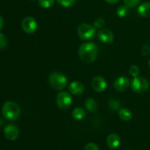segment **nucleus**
<instances>
[{"label":"nucleus","instance_id":"2eb2a0df","mask_svg":"<svg viewBox=\"0 0 150 150\" xmlns=\"http://www.w3.org/2000/svg\"><path fill=\"white\" fill-rule=\"evenodd\" d=\"M118 114L120 119L125 122L130 121V120H132V117H133V114L127 108H120L119 110Z\"/></svg>","mask_w":150,"mask_h":150},{"label":"nucleus","instance_id":"1a4fd4ad","mask_svg":"<svg viewBox=\"0 0 150 150\" xmlns=\"http://www.w3.org/2000/svg\"><path fill=\"white\" fill-rule=\"evenodd\" d=\"M4 134L6 139L10 141H15L18 138L19 130L14 125H7L4 129Z\"/></svg>","mask_w":150,"mask_h":150},{"label":"nucleus","instance_id":"a211bd4d","mask_svg":"<svg viewBox=\"0 0 150 150\" xmlns=\"http://www.w3.org/2000/svg\"><path fill=\"white\" fill-rule=\"evenodd\" d=\"M129 10L127 5H121L117 8V14L120 18H125L128 15Z\"/></svg>","mask_w":150,"mask_h":150},{"label":"nucleus","instance_id":"423d86ee","mask_svg":"<svg viewBox=\"0 0 150 150\" xmlns=\"http://www.w3.org/2000/svg\"><path fill=\"white\" fill-rule=\"evenodd\" d=\"M73 99L68 92H60L57 95V104L61 109H67L71 105Z\"/></svg>","mask_w":150,"mask_h":150},{"label":"nucleus","instance_id":"4468645a","mask_svg":"<svg viewBox=\"0 0 150 150\" xmlns=\"http://www.w3.org/2000/svg\"><path fill=\"white\" fill-rule=\"evenodd\" d=\"M138 13L143 18L150 17V2H144L138 8Z\"/></svg>","mask_w":150,"mask_h":150},{"label":"nucleus","instance_id":"7ed1b4c3","mask_svg":"<svg viewBox=\"0 0 150 150\" xmlns=\"http://www.w3.org/2000/svg\"><path fill=\"white\" fill-rule=\"evenodd\" d=\"M48 82L53 89L56 90H62L67 86V79L62 73L54 72L49 76Z\"/></svg>","mask_w":150,"mask_h":150},{"label":"nucleus","instance_id":"6e6552de","mask_svg":"<svg viewBox=\"0 0 150 150\" xmlns=\"http://www.w3.org/2000/svg\"><path fill=\"white\" fill-rule=\"evenodd\" d=\"M92 87L95 92H103L107 88V82L104 78L101 76H96L92 81Z\"/></svg>","mask_w":150,"mask_h":150},{"label":"nucleus","instance_id":"c756f323","mask_svg":"<svg viewBox=\"0 0 150 150\" xmlns=\"http://www.w3.org/2000/svg\"><path fill=\"white\" fill-rule=\"evenodd\" d=\"M148 64H149V67H150V59H149V62H148Z\"/></svg>","mask_w":150,"mask_h":150},{"label":"nucleus","instance_id":"a878e982","mask_svg":"<svg viewBox=\"0 0 150 150\" xmlns=\"http://www.w3.org/2000/svg\"><path fill=\"white\" fill-rule=\"evenodd\" d=\"M150 53V45L148 43L144 44L142 48V54L143 56H147Z\"/></svg>","mask_w":150,"mask_h":150},{"label":"nucleus","instance_id":"c85d7f7f","mask_svg":"<svg viewBox=\"0 0 150 150\" xmlns=\"http://www.w3.org/2000/svg\"><path fill=\"white\" fill-rule=\"evenodd\" d=\"M3 26H4V19H3V18L0 16V30L2 29Z\"/></svg>","mask_w":150,"mask_h":150},{"label":"nucleus","instance_id":"f8f14e48","mask_svg":"<svg viewBox=\"0 0 150 150\" xmlns=\"http://www.w3.org/2000/svg\"><path fill=\"white\" fill-rule=\"evenodd\" d=\"M106 143L108 147L112 149H115L120 146V143H121V139L117 134L111 133L107 138Z\"/></svg>","mask_w":150,"mask_h":150},{"label":"nucleus","instance_id":"f257e3e1","mask_svg":"<svg viewBox=\"0 0 150 150\" xmlns=\"http://www.w3.org/2000/svg\"><path fill=\"white\" fill-rule=\"evenodd\" d=\"M98 54V47L95 42H86L79 47V55L85 63L92 64L96 60Z\"/></svg>","mask_w":150,"mask_h":150},{"label":"nucleus","instance_id":"6ab92c4d","mask_svg":"<svg viewBox=\"0 0 150 150\" xmlns=\"http://www.w3.org/2000/svg\"><path fill=\"white\" fill-rule=\"evenodd\" d=\"M38 4L42 8H50L54 4V0H38Z\"/></svg>","mask_w":150,"mask_h":150},{"label":"nucleus","instance_id":"412c9836","mask_svg":"<svg viewBox=\"0 0 150 150\" xmlns=\"http://www.w3.org/2000/svg\"><path fill=\"white\" fill-rule=\"evenodd\" d=\"M129 73L130 76H133V78L138 77V76L140 73V70H139V67L136 65H133L130 67L129 69Z\"/></svg>","mask_w":150,"mask_h":150},{"label":"nucleus","instance_id":"393cba45","mask_svg":"<svg viewBox=\"0 0 150 150\" xmlns=\"http://www.w3.org/2000/svg\"><path fill=\"white\" fill-rule=\"evenodd\" d=\"M105 25V21L103 18H98L94 22V26L98 29H102Z\"/></svg>","mask_w":150,"mask_h":150},{"label":"nucleus","instance_id":"9d476101","mask_svg":"<svg viewBox=\"0 0 150 150\" xmlns=\"http://www.w3.org/2000/svg\"><path fill=\"white\" fill-rule=\"evenodd\" d=\"M98 39L103 43H111L114 41V35L111 30L107 29H101L98 34Z\"/></svg>","mask_w":150,"mask_h":150},{"label":"nucleus","instance_id":"4be33fe9","mask_svg":"<svg viewBox=\"0 0 150 150\" xmlns=\"http://www.w3.org/2000/svg\"><path fill=\"white\" fill-rule=\"evenodd\" d=\"M109 107L113 111H117L120 109V103L118 100H111L109 101Z\"/></svg>","mask_w":150,"mask_h":150},{"label":"nucleus","instance_id":"7c9ffc66","mask_svg":"<svg viewBox=\"0 0 150 150\" xmlns=\"http://www.w3.org/2000/svg\"><path fill=\"white\" fill-rule=\"evenodd\" d=\"M149 1H150V0H149Z\"/></svg>","mask_w":150,"mask_h":150},{"label":"nucleus","instance_id":"39448f33","mask_svg":"<svg viewBox=\"0 0 150 150\" xmlns=\"http://www.w3.org/2000/svg\"><path fill=\"white\" fill-rule=\"evenodd\" d=\"M149 88V83L144 78L136 77L131 81V89L136 93H144Z\"/></svg>","mask_w":150,"mask_h":150},{"label":"nucleus","instance_id":"f03ea898","mask_svg":"<svg viewBox=\"0 0 150 150\" xmlns=\"http://www.w3.org/2000/svg\"><path fill=\"white\" fill-rule=\"evenodd\" d=\"M1 112L6 120L8 121H15L20 116L21 109L16 103L7 101L3 104Z\"/></svg>","mask_w":150,"mask_h":150},{"label":"nucleus","instance_id":"dca6fc26","mask_svg":"<svg viewBox=\"0 0 150 150\" xmlns=\"http://www.w3.org/2000/svg\"><path fill=\"white\" fill-rule=\"evenodd\" d=\"M85 106L86 109L90 112H96L98 110V103L92 98H89L85 102Z\"/></svg>","mask_w":150,"mask_h":150},{"label":"nucleus","instance_id":"cd10ccee","mask_svg":"<svg viewBox=\"0 0 150 150\" xmlns=\"http://www.w3.org/2000/svg\"><path fill=\"white\" fill-rule=\"evenodd\" d=\"M105 1L110 4H117L120 0H105Z\"/></svg>","mask_w":150,"mask_h":150},{"label":"nucleus","instance_id":"9b49d317","mask_svg":"<svg viewBox=\"0 0 150 150\" xmlns=\"http://www.w3.org/2000/svg\"><path fill=\"white\" fill-rule=\"evenodd\" d=\"M129 84H130L129 79L127 77L122 76L116 79L114 83V87L117 92H123L128 89Z\"/></svg>","mask_w":150,"mask_h":150},{"label":"nucleus","instance_id":"5701e85b","mask_svg":"<svg viewBox=\"0 0 150 150\" xmlns=\"http://www.w3.org/2000/svg\"><path fill=\"white\" fill-rule=\"evenodd\" d=\"M125 5L128 7H135L140 3V0H123Z\"/></svg>","mask_w":150,"mask_h":150},{"label":"nucleus","instance_id":"0eeeda50","mask_svg":"<svg viewBox=\"0 0 150 150\" xmlns=\"http://www.w3.org/2000/svg\"><path fill=\"white\" fill-rule=\"evenodd\" d=\"M21 27L26 33L33 34L38 29V23L34 18L28 16L22 21Z\"/></svg>","mask_w":150,"mask_h":150},{"label":"nucleus","instance_id":"ddd939ff","mask_svg":"<svg viewBox=\"0 0 150 150\" xmlns=\"http://www.w3.org/2000/svg\"><path fill=\"white\" fill-rule=\"evenodd\" d=\"M69 91L71 94L76 95H80L84 92V86L79 81H73L70 83L68 87Z\"/></svg>","mask_w":150,"mask_h":150},{"label":"nucleus","instance_id":"aec40b11","mask_svg":"<svg viewBox=\"0 0 150 150\" xmlns=\"http://www.w3.org/2000/svg\"><path fill=\"white\" fill-rule=\"evenodd\" d=\"M59 4L64 7H69L73 6L76 3V0H57Z\"/></svg>","mask_w":150,"mask_h":150},{"label":"nucleus","instance_id":"20e7f679","mask_svg":"<svg viewBox=\"0 0 150 150\" xmlns=\"http://www.w3.org/2000/svg\"><path fill=\"white\" fill-rule=\"evenodd\" d=\"M77 33L79 38L83 40H90L95 37L96 30L95 26L88 23H82L78 27Z\"/></svg>","mask_w":150,"mask_h":150},{"label":"nucleus","instance_id":"bb28decb","mask_svg":"<svg viewBox=\"0 0 150 150\" xmlns=\"http://www.w3.org/2000/svg\"><path fill=\"white\" fill-rule=\"evenodd\" d=\"M84 150H99V148L95 144L89 143L85 146Z\"/></svg>","mask_w":150,"mask_h":150},{"label":"nucleus","instance_id":"f3484780","mask_svg":"<svg viewBox=\"0 0 150 150\" xmlns=\"http://www.w3.org/2000/svg\"><path fill=\"white\" fill-rule=\"evenodd\" d=\"M86 115V112L81 108H76L72 112V116L76 120H83Z\"/></svg>","mask_w":150,"mask_h":150},{"label":"nucleus","instance_id":"b1692460","mask_svg":"<svg viewBox=\"0 0 150 150\" xmlns=\"http://www.w3.org/2000/svg\"><path fill=\"white\" fill-rule=\"evenodd\" d=\"M7 39L2 33L0 32V50L4 49L6 46L7 45Z\"/></svg>","mask_w":150,"mask_h":150}]
</instances>
